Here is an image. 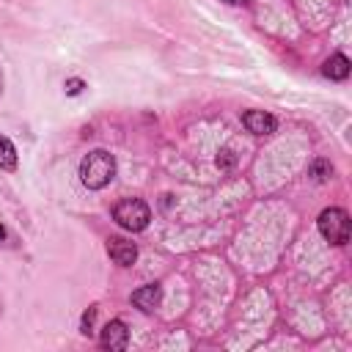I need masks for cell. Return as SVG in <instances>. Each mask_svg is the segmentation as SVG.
<instances>
[{
  "label": "cell",
  "mask_w": 352,
  "mask_h": 352,
  "mask_svg": "<svg viewBox=\"0 0 352 352\" xmlns=\"http://www.w3.org/2000/svg\"><path fill=\"white\" fill-rule=\"evenodd\" d=\"M231 162H234L231 151H223V157H217V165H220V168H231Z\"/></svg>",
  "instance_id": "4fadbf2b"
},
{
  "label": "cell",
  "mask_w": 352,
  "mask_h": 352,
  "mask_svg": "<svg viewBox=\"0 0 352 352\" xmlns=\"http://www.w3.org/2000/svg\"><path fill=\"white\" fill-rule=\"evenodd\" d=\"M160 300H162L160 283H146V286H140V289L132 292V305L140 308L143 314H151V311L160 305Z\"/></svg>",
  "instance_id": "52a82bcc"
},
{
  "label": "cell",
  "mask_w": 352,
  "mask_h": 352,
  "mask_svg": "<svg viewBox=\"0 0 352 352\" xmlns=\"http://www.w3.org/2000/svg\"><path fill=\"white\" fill-rule=\"evenodd\" d=\"M116 179V160L113 154H107L104 148L88 151L80 162V182L88 190H102Z\"/></svg>",
  "instance_id": "6da1fadb"
},
{
  "label": "cell",
  "mask_w": 352,
  "mask_h": 352,
  "mask_svg": "<svg viewBox=\"0 0 352 352\" xmlns=\"http://www.w3.org/2000/svg\"><path fill=\"white\" fill-rule=\"evenodd\" d=\"M94 319H96V305H91V308L82 314V327H80V330H82L85 336L94 333Z\"/></svg>",
  "instance_id": "8fae6325"
},
{
  "label": "cell",
  "mask_w": 352,
  "mask_h": 352,
  "mask_svg": "<svg viewBox=\"0 0 352 352\" xmlns=\"http://www.w3.org/2000/svg\"><path fill=\"white\" fill-rule=\"evenodd\" d=\"M3 239H6V228L0 226V242H3Z\"/></svg>",
  "instance_id": "9a60e30c"
},
{
  "label": "cell",
  "mask_w": 352,
  "mask_h": 352,
  "mask_svg": "<svg viewBox=\"0 0 352 352\" xmlns=\"http://www.w3.org/2000/svg\"><path fill=\"white\" fill-rule=\"evenodd\" d=\"M242 124L253 135H272L275 126H278V121L270 113H264V110H245L242 113Z\"/></svg>",
  "instance_id": "5b68a950"
},
{
  "label": "cell",
  "mask_w": 352,
  "mask_h": 352,
  "mask_svg": "<svg viewBox=\"0 0 352 352\" xmlns=\"http://www.w3.org/2000/svg\"><path fill=\"white\" fill-rule=\"evenodd\" d=\"M99 344H102L104 349H126V344H129V330H126V324H124L121 319L107 322V324L102 327Z\"/></svg>",
  "instance_id": "277c9868"
},
{
  "label": "cell",
  "mask_w": 352,
  "mask_h": 352,
  "mask_svg": "<svg viewBox=\"0 0 352 352\" xmlns=\"http://www.w3.org/2000/svg\"><path fill=\"white\" fill-rule=\"evenodd\" d=\"M316 226H319L322 236H324L330 245H346V242H349V231H352V226H349V214H346L344 209H338V206L322 209Z\"/></svg>",
  "instance_id": "3957f363"
},
{
  "label": "cell",
  "mask_w": 352,
  "mask_h": 352,
  "mask_svg": "<svg viewBox=\"0 0 352 352\" xmlns=\"http://www.w3.org/2000/svg\"><path fill=\"white\" fill-rule=\"evenodd\" d=\"M308 176H314L316 182H327V179L333 176V165H330L327 160H314V162L308 165Z\"/></svg>",
  "instance_id": "30bf717a"
},
{
  "label": "cell",
  "mask_w": 352,
  "mask_h": 352,
  "mask_svg": "<svg viewBox=\"0 0 352 352\" xmlns=\"http://www.w3.org/2000/svg\"><path fill=\"white\" fill-rule=\"evenodd\" d=\"M349 58L346 55H341V52H336V55H330L327 60H324V66H322V74L324 77H330V80H346L349 77Z\"/></svg>",
  "instance_id": "ba28073f"
},
{
  "label": "cell",
  "mask_w": 352,
  "mask_h": 352,
  "mask_svg": "<svg viewBox=\"0 0 352 352\" xmlns=\"http://www.w3.org/2000/svg\"><path fill=\"white\" fill-rule=\"evenodd\" d=\"M226 3H231V6H248V0H226Z\"/></svg>",
  "instance_id": "5bb4252c"
},
{
  "label": "cell",
  "mask_w": 352,
  "mask_h": 352,
  "mask_svg": "<svg viewBox=\"0 0 352 352\" xmlns=\"http://www.w3.org/2000/svg\"><path fill=\"white\" fill-rule=\"evenodd\" d=\"M82 88H85V82H82L80 77H69V80H66V94H69V96H77Z\"/></svg>",
  "instance_id": "7c38bea8"
},
{
  "label": "cell",
  "mask_w": 352,
  "mask_h": 352,
  "mask_svg": "<svg viewBox=\"0 0 352 352\" xmlns=\"http://www.w3.org/2000/svg\"><path fill=\"white\" fill-rule=\"evenodd\" d=\"M107 256H110L118 267H132L135 258H138V248H135V242H129V239L113 236V239L107 242Z\"/></svg>",
  "instance_id": "8992f818"
},
{
  "label": "cell",
  "mask_w": 352,
  "mask_h": 352,
  "mask_svg": "<svg viewBox=\"0 0 352 352\" xmlns=\"http://www.w3.org/2000/svg\"><path fill=\"white\" fill-rule=\"evenodd\" d=\"M0 168L3 170H14L16 168V148L6 135H0Z\"/></svg>",
  "instance_id": "9c48e42d"
},
{
  "label": "cell",
  "mask_w": 352,
  "mask_h": 352,
  "mask_svg": "<svg viewBox=\"0 0 352 352\" xmlns=\"http://www.w3.org/2000/svg\"><path fill=\"white\" fill-rule=\"evenodd\" d=\"M113 220L126 231H143L151 220V209L140 198H124L113 206Z\"/></svg>",
  "instance_id": "7a4b0ae2"
}]
</instances>
